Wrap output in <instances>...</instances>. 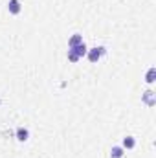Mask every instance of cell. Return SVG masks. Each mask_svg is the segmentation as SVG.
Masks as SVG:
<instances>
[{
	"mask_svg": "<svg viewBox=\"0 0 156 158\" xmlns=\"http://www.w3.org/2000/svg\"><path fill=\"white\" fill-rule=\"evenodd\" d=\"M154 74H156L154 68H149V72H147V79H145V81H147V83H153V81H154Z\"/></svg>",
	"mask_w": 156,
	"mask_h": 158,
	"instance_id": "9c48e42d",
	"label": "cell"
},
{
	"mask_svg": "<svg viewBox=\"0 0 156 158\" xmlns=\"http://www.w3.org/2000/svg\"><path fill=\"white\" fill-rule=\"evenodd\" d=\"M143 101H145V103H147L149 107H153V105L156 103V99H154V92H153V90H147V92L143 94Z\"/></svg>",
	"mask_w": 156,
	"mask_h": 158,
	"instance_id": "5b68a950",
	"label": "cell"
},
{
	"mask_svg": "<svg viewBox=\"0 0 156 158\" xmlns=\"http://www.w3.org/2000/svg\"><path fill=\"white\" fill-rule=\"evenodd\" d=\"M123 155H125V151H123V147H119V145L112 147V151H110V158H123Z\"/></svg>",
	"mask_w": 156,
	"mask_h": 158,
	"instance_id": "52a82bcc",
	"label": "cell"
},
{
	"mask_svg": "<svg viewBox=\"0 0 156 158\" xmlns=\"http://www.w3.org/2000/svg\"><path fill=\"white\" fill-rule=\"evenodd\" d=\"M86 50H88V48L84 46V42H81L77 46H72V48L68 50V59H70L72 63H77L83 55H86Z\"/></svg>",
	"mask_w": 156,
	"mask_h": 158,
	"instance_id": "6da1fadb",
	"label": "cell"
},
{
	"mask_svg": "<svg viewBox=\"0 0 156 158\" xmlns=\"http://www.w3.org/2000/svg\"><path fill=\"white\" fill-rule=\"evenodd\" d=\"M7 9H9V13L18 15V13H20V9H22V6H20V2H18V0H9V2H7Z\"/></svg>",
	"mask_w": 156,
	"mask_h": 158,
	"instance_id": "3957f363",
	"label": "cell"
},
{
	"mask_svg": "<svg viewBox=\"0 0 156 158\" xmlns=\"http://www.w3.org/2000/svg\"><path fill=\"white\" fill-rule=\"evenodd\" d=\"M17 138H18V142H26V140L30 138V132H28V129H24V127H18V129H17Z\"/></svg>",
	"mask_w": 156,
	"mask_h": 158,
	"instance_id": "277c9868",
	"label": "cell"
},
{
	"mask_svg": "<svg viewBox=\"0 0 156 158\" xmlns=\"http://www.w3.org/2000/svg\"><path fill=\"white\" fill-rule=\"evenodd\" d=\"M83 42V37L79 35V33H74L72 37H70V40H68V46L72 48V46H77V44H81Z\"/></svg>",
	"mask_w": 156,
	"mask_h": 158,
	"instance_id": "ba28073f",
	"label": "cell"
},
{
	"mask_svg": "<svg viewBox=\"0 0 156 158\" xmlns=\"http://www.w3.org/2000/svg\"><path fill=\"white\" fill-rule=\"evenodd\" d=\"M105 48L103 46H96V48H90V50H86V55H88V61L90 63H97L99 59H101V55H105Z\"/></svg>",
	"mask_w": 156,
	"mask_h": 158,
	"instance_id": "7a4b0ae2",
	"label": "cell"
},
{
	"mask_svg": "<svg viewBox=\"0 0 156 158\" xmlns=\"http://www.w3.org/2000/svg\"><path fill=\"white\" fill-rule=\"evenodd\" d=\"M134 145H136V140L132 136H125L123 138V149H132Z\"/></svg>",
	"mask_w": 156,
	"mask_h": 158,
	"instance_id": "8992f818",
	"label": "cell"
}]
</instances>
